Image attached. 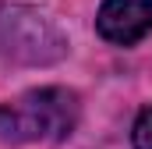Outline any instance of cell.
<instances>
[{"instance_id": "6da1fadb", "label": "cell", "mask_w": 152, "mask_h": 149, "mask_svg": "<svg viewBox=\"0 0 152 149\" xmlns=\"http://www.w3.org/2000/svg\"><path fill=\"white\" fill-rule=\"evenodd\" d=\"M78 124V96L67 89L46 85L21 92L0 107V139L4 142H60Z\"/></svg>"}, {"instance_id": "7a4b0ae2", "label": "cell", "mask_w": 152, "mask_h": 149, "mask_svg": "<svg viewBox=\"0 0 152 149\" xmlns=\"http://www.w3.org/2000/svg\"><path fill=\"white\" fill-rule=\"evenodd\" d=\"M0 50L21 64H50L64 53V39L39 11L7 7L0 11Z\"/></svg>"}, {"instance_id": "3957f363", "label": "cell", "mask_w": 152, "mask_h": 149, "mask_svg": "<svg viewBox=\"0 0 152 149\" xmlns=\"http://www.w3.org/2000/svg\"><path fill=\"white\" fill-rule=\"evenodd\" d=\"M96 29L106 43L131 46L152 32V0H106L96 14Z\"/></svg>"}, {"instance_id": "277c9868", "label": "cell", "mask_w": 152, "mask_h": 149, "mask_svg": "<svg viewBox=\"0 0 152 149\" xmlns=\"http://www.w3.org/2000/svg\"><path fill=\"white\" fill-rule=\"evenodd\" d=\"M131 139H134V149H152V107H145V110L138 114Z\"/></svg>"}]
</instances>
